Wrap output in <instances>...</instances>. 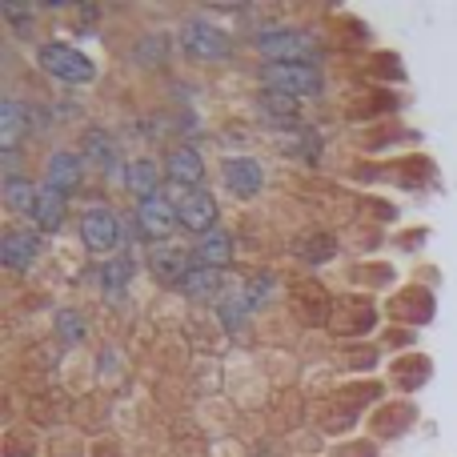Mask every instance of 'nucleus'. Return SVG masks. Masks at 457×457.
I'll return each mask as SVG.
<instances>
[{
  "label": "nucleus",
  "instance_id": "obj_1",
  "mask_svg": "<svg viewBox=\"0 0 457 457\" xmlns=\"http://www.w3.org/2000/svg\"><path fill=\"white\" fill-rule=\"evenodd\" d=\"M257 48L265 53V64H313V37L289 24H273V29L257 32Z\"/></svg>",
  "mask_w": 457,
  "mask_h": 457
},
{
  "label": "nucleus",
  "instance_id": "obj_2",
  "mask_svg": "<svg viewBox=\"0 0 457 457\" xmlns=\"http://www.w3.org/2000/svg\"><path fill=\"white\" fill-rule=\"evenodd\" d=\"M37 61H40V69H45L53 80H61V85H88V80L96 77V64L88 61L80 48L61 45V40H48V45H40Z\"/></svg>",
  "mask_w": 457,
  "mask_h": 457
},
{
  "label": "nucleus",
  "instance_id": "obj_3",
  "mask_svg": "<svg viewBox=\"0 0 457 457\" xmlns=\"http://www.w3.org/2000/svg\"><path fill=\"white\" fill-rule=\"evenodd\" d=\"M181 48L197 61H225L233 53V40H228L225 29H217L205 16H193V21L181 24Z\"/></svg>",
  "mask_w": 457,
  "mask_h": 457
},
{
  "label": "nucleus",
  "instance_id": "obj_4",
  "mask_svg": "<svg viewBox=\"0 0 457 457\" xmlns=\"http://www.w3.org/2000/svg\"><path fill=\"white\" fill-rule=\"evenodd\" d=\"M261 77H265V85L273 88V93H285V96H293V101L321 93V72H317V64H265Z\"/></svg>",
  "mask_w": 457,
  "mask_h": 457
},
{
  "label": "nucleus",
  "instance_id": "obj_5",
  "mask_svg": "<svg viewBox=\"0 0 457 457\" xmlns=\"http://www.w3.org/2000/svg\"><path fill=\"white\" fill-rule=\"evenodd\" d=\"M80 241H85L88 253H112L120 245V221L112 209L104 205H93L80 213Z\"/></svg>",
  "mask_w": 457,
  "mask_h": 457
},
{
  "label": "nucleus",
  "instance_id": "obj_6",
  "mask_svg": "<svg viewBox=\"0 0 457 457\" xmlns=\"http://www.w3.org/2000/svg\"><path fill=\"white\" fill-rule=\"evenodd\" d=\"M177 225H181V213H177V205L169 197H161V193L157 197H145L141 205H137V228H141L149 241L161 245Z\"/></svg>",
  "mask_w": 457,
  "mask_h": 457
},
{
  "label": "nucleus",
  "instance_id": "obj_7",
  "mask_svg": "<svg viewBox=\"0 0 457 457\" xmlns=\"http://www.w3.org/2000/svg\"><path fill=\"white\" fill-rule=\"evenodd\" d=\"M177 213H181V225L189 228V233L205 237L217 228V197L209 189H189L177 201Z\"/></svg>",
  "mask_w": 457,
  "mask_h": 457
},
{
  "label": "nucleus",
  "instance_id": "obj_8",
  "mask_svg": "<svg viewBox=\"0 0 457 457\" xmlns=\"http://www.w3.org/2000/svg\"><path fill=\"white\" fill-rule=\"evenodd\" d=\"M221 177H225L228 193H237V197H245V201L257 197L261 185H265V169H261L253 157H228L221 165Z\"/></svg>",
  "mask_w": 457,
  "mask_h": 457
},
{
  "label": "nucleus",
  "instance_id": "obj_9",
  "mask_svg": "<svg viewBox=\"0 0 457 457\" xmlns=\"http://www.w3.org/2000/svg\"><path fill=\"white\" fill-rule=\"evenodd\" d=\"M40 233H29V228H16V233H4V241H0V261H4V269H12V273H24V269H32V261L40 257Z\"/></svg>",
  "mask_w": 457,
  "mask_h": 457
},
{
  "label": "nucleus",
  "instance_id": "obj_10",
  "mask_svg": "<svg viewBox=\"0 0 457 457\" xmlns=\"http://www.w3.org/2000/svg\"><path fill=\"white\" fill-rule=\"evenodd\" d=\"M80 177H85V165H80V157H77L72 149H56L53 157H48V165H45V185L61 189L64 197L80 189Z\"/></svg>",
  "mask_w": 457,
  "mask_h": 457
},
{
  "label": "nucleus",
  "instance_id": "obj_11",
  "mask_svg": "<svg viewBox=\"0 0 457 457\" xmlns=\"http://www.w3.org/2000/svg\"><path fill=\"white\" fill-rule=\"evenodd\" d=\"M193 269V257L185 249H177V245H153L149 253V273L157 277V281L165 285H181V277Z\"/></svg>",
  "mask_w": 457,
  "mask_h": 457
},
{
  "label": "nucleus",
  "instance_id": "obj_12",
  "mask_svg": "<svg viewBox=\"0 0 457 457\" xmlns=\"http://www.w3.org/2000/svg\"><path fill=\"white\" fill-rule=\"evenodd\" d=\"M165 165H169V177H173L185 193L201 189V181H205V161H201V153L193 149V145H177Z\"/></svg>",
  "mask_w": 457,
  "mask_h": 457
},
{
  "label": "nucleus",
  "instance_id": "obj_13",
  "mask_svg": "<svg viewBox=\"0 0 457 457\" xmlns=\"http://www.w3.org/2000/svg\"><path fill=\"white\" fill-rule=\"evenodd\" d=\"M64 193L53 189V185H37V205H32V225L40 233H56L64 225Z\"/></svg>",
  "mask_w": 457,
  "mask_h": 457
},
{
  "label": "nucleus",
  "instance_id": "obj_14",
  "mask_svg": "<svg viewBox=\"0 0 457 457\" xmlns=\"http://www.w3.org/2000/svg\"><path fill=\"white\" fill-rule=\"evenodd\" d=\"M120 185H125L129 193H137V197H157L161 193V169L153 165V161H129L125 169H120Z\"/></svg>",
  "mask_w": 457,
  "mask_h": 457
},
{
  "label": "nucleus",
  "instance_id": "obj_15",
  "mask_svg": "<svg viewBox=\"0 0 457 457\" xmlns=\"http://www.w3.org/2000/svg\"><path fill=\"white\" fill-rule=\"evenodd\" d=\"M193 261H197V265H209V269H225L228 261H233V233H225V228L205 233L197 241V249H193Z\"/></svg>",
  "mask_w": 457,
  "mask_h": 457
},
{
  "label": "nucleus",
  "instance_id": "obj_16",
  "mask_svg": "<svg viewBox=\"0 0 457 457\" xmlns=\"http://www.w3.org/2000/svg\"><path fill=\"white\" fill-rule=\"evenodd\" d=\"M29 125L32 120L24 117V104L16 101V96H4V101H0V145H4V153H12L16 145H21Z\"/></svg>",
  "mask_w": 457,
  "mask_h": 457
},
{
  "label": "nucleus",
  "instance_id": "obj_17",
  "mask_svg": "<svg viewBox=\"0 0 457 457\" xmlns=\"http://www.w3.org/2000/svg\"><path fill=\"white\" fill-rule=\"evenodd\" d=\"M177 289H181L185 297H213V293L221 289V269H209V265H197V261H193V269L181 277Z\"/></svg>",
  "mask_w": 457,
  "mask_h": 457
},
{
  "label": "nucleus",
  "instance_id": "obj_18",
  "mask_svg": "<svg viewBox=\"0 0 457 457\" xmlns=\"http://www.w3.org/2000/svg\"><path fill=\"white\" fill-rule=\"evenodd\" d=\"M4 205L12 209V213L32 217V205H37V189H32V181H24V177H8L4 181Z\"/></svg>",
  "mask_w": 457,
  "mask_h": 457
},
{
  "label": "nucleus",
  "instance_id": "obj_19",
  "mask_svg": "<svg viewBox=\"0 0 457 457\" xmlns=\"http://www.w3.org/2000/svg\"><path fill=\"white\" fill-rule=\"evenodd\" d=\"M129 281H133V261L129 257H112V261H104L101 265V285H104V293H125L129 289Z\"/></svg>",
  "mask_w": 457,
  "mask_h": 457
},
{
  "label": "nucleus",
  "instance_id": "obj_20",
  "mask_svg": "<svg viewBox=\"0 0 457 457\" xmlns=\"http://www.w3.org/2000/svg\"><path fill=\"white\" fill-rule=\"evenodd\" d=\"M85 145H88V157H93L104 173H112V169H117V149H112L109 133H96V129H93V133L85 137Z\"/></svg>",
  "mask_w": 457,
  "mask_h": 457
},
{
  "label": "nucleus",
  "instance_id": "obj_21",
  "mask_svg": "<svg viewBox=\"0 0 457 457\" xmlns=\"http://www.w3.org/2000/svg\"><path fill=\"white\" fill-rule=\"evenodd\" d=\"M261 109L277 112V120H293V117H297V101H293V96H285V93H273V88H265V93H261Z\"/></svg>",
  "mask_w": 457,
  "mask_h": 457
},
{
  "label": "nucleus",
  "instance_id": "obj_22",
  "mask_svg": "<svg viewBox=\"0 0 457 457\" xmlns=\"http://www.w3.org/2000/svg\"><path fill=\"white\" fill-rule=\"evenodd\" d=\"M56 333H61L69 345H77V341H85V321H80L72 309H61V313H56Z\"/></svg>",
  "mask_w": 457,
  "mask_h": 457
},
{
  "label": "nucleus",
  "instance_id": "obj_23",
  "mask_svg": "<svg viewBox=\"0 0 457 457\" xmlns=\"http://www.w3.org/2000/svg\"><path fill=\"white\" fill-rule=\"evenodd\" d=\"M245 313H249V301H245V297H228V301H221V321L228 325V329H237V325L245 321Z\"/></svg>",
  "mask_w": 457,
  "mask_h": 457
},
{
  "label": "nucleus",
  "instance_id": "obj_24",
  "mask_svg": "<svg viewBox=\"0 0 457 457\" xmlns=\"http://www.w3.org/2000/svg\"><path fill=\"white\" fill-rule=\"evenodd\" d=\"M0 12H4L16 29H29V16L37 21V8H32V4H12V0H4V4H0Z\"/></svg>",
  "mask_w": 457,
  "mask_h": 457
}]
</instances>
